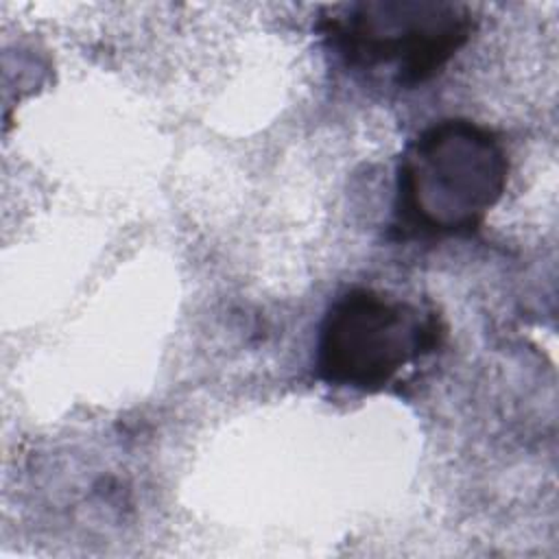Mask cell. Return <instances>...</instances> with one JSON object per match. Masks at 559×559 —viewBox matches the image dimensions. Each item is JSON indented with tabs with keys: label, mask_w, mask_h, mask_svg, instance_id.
<instances>
[{
	"label": "cell",
	"mask_w": 559,
	"mask_h": 559,
	"mask_svg": "<svg viewBox=\"0 0 559 559\" xmlns=\"http://www.w3.org/2000/svg\"><path fill=\"white\" fill-rule=\"evenodd\" d=\"M439 341L435 312L384 290L352 288L323 317L317 371L328 384L378 393L435 352Z\"/></svg>",
	"instance_id": "3"
},
{
	"label": "cell",
	"mask_w": 559,
	"mask_h": 559,
	"mask_svg": "<svg viewBox=\"0 0 559 559\" xmlns=\"http://www.w3.org/2000/svg\"><path fill=\"white\" fill-rule=\"evenodd\" d=\"M507 177L509 157L491 129L465 118L439 120L402 153L395 227L421 238L469 234L500 201Z\"/></svg>",
	"instance_id": "1"
},
{
	"label": "cell",
	"mask_w": 559,
	"mask_h": 559,
	"mask_svg": "<svg viewBox=\"0 0 559 559\" xmlns=\"http://www.w3.org/2000/svg\"><path fill=\"white\" fill-rule=\"evenodd\" d=\"M319 28L345 68L415 87L469 41L474 13L452 0H360L334 7Z\"/></svg>",
	"instance_id": "2"
}]
</instances>
